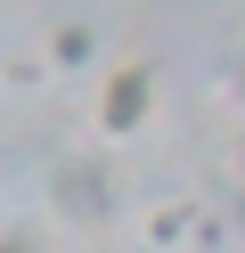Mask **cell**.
Wrapping results in <instances>:
<instances>
[{"mask_svg":"<svg viewBox=\"0 0 245 253\" xmlns=\"http://www.w3.org/2000/svg\"><path fill=\"white\" fill-rule=\"evenodd\" d=\"M147 98H155V74H147V66H123L106 82V98H98V131H106V139L139 131V123H147Z\"/></svg>","mask_w":245,"mask_h":253,"instance_id":"6da1fadb","label":"cell"},{"mask_svg":"<svg viewBox=\"0 0 245 253\" xmlns=\"http://www.w3.org/2000/svg\"><path fill=\"white\" fill-rule=\"evenodd\" d=\"M57 204L82 212V220H98V212H106V164H65L57 171Z\"/></svg>","mask_w":245,"mask_h":253,"instance_id":"7a4b0ae2","label":"cell"},{"mask_svg":"<svg viewBox=\"0 0 245 253\" xmlns=\"http://www.w3.org/2000/svg\"><path fill=\"white\" fill-rule=\"evenodd\" d=\"M90 25H57V41H49V57H57V66H90Z\"/></svg>","mask_w":245,"mask_h":253,"instance_id":"3957f363","label":"cell"},{"mask_svg":"<svg viewBox=\"0 0 245 253\" xmlns=\"http://www.w3.org/2000/svg\"><path fill=\"white\" fill-rule=\"evenodd\" d=\"M180 229H188V204H163V212H155V220H147V237H155V245H172V237H180Z\"/></svg>","mask_w":245,"mask_h":253,"instance_id":"277c9868","label":"cell"},{"mask_svg":"<svg viewBox=\"0 0 245 253\" xmlns=\"http://www.w3.org/2000/svg\"><path fill=\"white\" fill-rule=\"evenodd\" d=\"M237 98H245V66H237Z\"/></svg>","mask_w":245,"mask_h":253,"instance_id":"5b68a950","label":"cell"}]
</instances>
